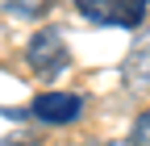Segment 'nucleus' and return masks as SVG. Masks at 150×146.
Returning a JSON list of instances; mask_svg holds the SVG:
<instances>
[{
  "mask_svg": "<svg viewBox=\"0 0 150 146\" xmlns=\"http://www.w3.org/2000/svg\"><path fill=\"white\" fill-rule=\"evenodd\" d=\"M25 63H29V75L33 79H42V84H54L63 75V71L71 67V50H67V38L59 29H38L29 46H25Z\"/></svg>",
  "mask_w": 150,
  "mask_h": 146,
  "instance_id": "1",
  "label": "nucleus"
},
{
  "mask_svg": "<svg viewBox=\"0 0 150 146\" xmlns=\"http://www.w3.org/2000/svg\"><path fill=\"white\" fill-rule=\"evenodd\" d=\"M83 21L92 25H117V29H134L146 21L150 0H75Z\"/></svg>",
  "mask_w": 150,
  "mask_h": 146,
  "instance_id": "2",
  "label": "nucleus"
},
{
  "mask_svg": "<svg viewBox=\"0 0 150 146\" xmlns=\"http://www.w3.org/2000/svg\"><path fill=\"white\" fill-rule=\"evenodd\" d=\"M29 113L38 121H46V125H71V121L83 117V96H75V92H42V96H33Z\"/></svg>",
  "mask_w": 150,
  "mask_h": 146,
  "instance_id": "3",
  "label": "nucleus"
},
{
  "mask_svg": "<svg viewBox=\"0 0 150 146\" xmlns=\"http://www.w3.org/2000/svg\"><path fill=\"white\" fill-rule=\"evenodd\" d=\"M121 75H125V88H129V92H150V29L134 42V50L125 54Z\"/></svg>",
  "mask_w": 150,
  "mask_h": 146,
  "instance_id": "4",
  "label": "nucleus"
},
{
  "mask_svg": "<svg viewBox=\"0 0 150 146\" xmlns=\"http://www.w3.org/2000/svg\"><path fill=\"white\" fill-rule=\"evenodd\" d=\"M50 4H54V0H8V13H13V17H25V21H29V17L50 13Z\"/></svg>",
  "mask_w": 150,
  "mask_h": 146,
  "instance_id": "5",
  "label": "nucleus"
},
{
  "mask_svg": "<svg viewBox=\"0 0 150 146\" xmlns=\"http://www.w3.org/2000/svg\"><path fill=\"white\" fill-rule=\"evenodd\" d=\"M129 146H150V108L134 121V130H129Z\"/></svg>",
  "mask_w": 150,
  "mask_h": 146,
  "instance_id": "6",
  "label": "nucleus"
},
{
  "mask_svg": "<svg viewBox=\"0 0 150 146\" xmlns=\"http://www.w3.org/2000/svg\"><path fill=\"white\" fill-rule=\"evenodd\" d=\"M0 146H25V142H0Z\"/></svg>",
  "mask_w": 150,
  "mask_h": 146,
  "instance_id": "7",
  "label": "nucleus"
},
{
  "mask_svg": "<svg viewBox=\"0 0 150 146\" xmlns=\"http://www.w3.org/2000/svg\"><path fill=\"white\" fill-rule=\"evenodd\" d=\"M100 146H108V142H100Z\"/></svg>",
  "mask_w": 150,
  "mask_h": 146,
  "instance_id": "8",
  "label": "nucleus"
}]
</instances>
